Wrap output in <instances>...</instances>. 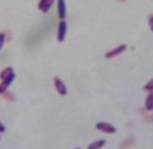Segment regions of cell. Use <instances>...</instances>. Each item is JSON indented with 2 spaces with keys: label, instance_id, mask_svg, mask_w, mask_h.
I'll return each mask as SVG.
<instances>
[{
  "label": "cell",
  "instance_id": "cell-1",
  "mask_svg": "<svg viewBox=\"0 0 153 149\" xmlns=\"http://www.w3.org/2000/svg\"><path fill=\"white\" fill-rule=\"evenodd\" d=\"M67 22L65 20H61L59 22V26H58V34H57V39L59 42H63L65 39V34H67Z\"/></svg>",
  "mask_w": 153,
  "mask_h": 149
},
{
  "label": "cell",
  "instance_id": "cell-2",
  "mask_svg": "<svg viewBox=\"0 0 153 149\" xmlns=\"http://www.w3.org/2000/svg\"><path fill=\"white\" fill-rule=\"evenodd\" d=\"M96 128L97 129L101 130V131H103V133H107V134H114L117 129H115L114 126H112L111 124H108V123H98L96 125Z\"/></svg>",
  "mask_w": 153,
  "mask_h": 149
},
{
  "label": "cell",
  "instance_id": "cell-3",
  "mask_svg": "<svg viewBox=\"0 0 153 149\" xmlns=\"http://www.w3.org/2000/svg\"><path fill=\"white\" fill-rule=\"evenodd\" d=\"M126 44H121V46H117V48H114V49H112L111 51L107 52V53H105V57H107V59H112V57H117V55H119V54H121L123 51H126Z\"/></svg>",
  "mask_w": 153,
  "mask_h": 149
},
{
  "label": "cell",
  "instance_id": "cell-4",
  "mask_svg": "<svg viewBox=\"0 0 153 149\" xmlns=\"http://www.w3.org/2000/svg\"><path fill=\"white\" fill-rule=\"evenodd\" d=\"M54 86H56V90H57L58 93H59L60 95H67L68 90L65 87V83L62 82V80H60L59 77H56V79H54Z\"/></svg>",
  "mask_w": 153,
  "mask_h": 149
},
{
  "label": "cell",
  "instance_id": "cell-5",
  "mask_svg": "<svg viewBox=\"0 0 153 149\" xmlns=\"http://www.w3.org/2000/svg\"><path fill=\"white\" fill-rule=\"evenodd\" d=\"M53 1L54 0H40L38 4V9L43 13H47L50 10V8L52 7Z\"/></svg>",
  "mask_w": 153,
  "mask_h": 149
},
{
  "label": "cell",
  "instance_id": "cell-6",
  "mask_svg": "<svg viewBox=\"0 0 153 149\" xmlns=\"http://www.w3.org/2000/svg\"><path fill=\"white\" fill-rule=\"evenodd\" d=\"M15 77H16L15 73H12V74H10V75L7 77V79H4V82L0 84V93H1V94H4V93L7 91V88L10 86V84L12 83V81L15 80Z\"/></svg>",
  "mask_w": 153,
  "mask_h": 149
},
{
  "label": "cell",
  "instance_id": "cell-7",
  "mask_svg": "<svg viewBox=\"0 0 153 149\" xmlns=\"http://www.w3.org/2000/svg\"><path fill=\"white\" fill-rule=\"evenodd\" d=\"M58 15L61 20H63L67 15V8H65V0H58Z\"/></svg>",
  "mask_w": 153,
  "mask_h": 149
},
{
  "label": "cell",
  "instance_id": "cell-8",
  "mask_svg": "<svg viewBox=\"0 0 153 149\" xmlns=\"http://www.w3.org/2000/svg\"><path fill=\"white\" fill-rule=\"evenodd\" d=\"M146 111H152L153 109V92L151 91L148 97L146 99Z\"/></svg>",
  "mask_w": 153,
  "mask_h": 149
},
{
  "label": "cell",
  "instance_id": "cell-9",
  "mask_svg": "<svg viewBox=\"0 0 153 149\" xmlns=\"http://www.w3.org/2000/svg\"><path fill=\"white\" fill-rule=\"evenodd\" d=\"M104 145H105V140H104V139H101V140H98V142H92V144L89 146L88 148L89 149H98V148H101V147H103Z\"/></svg>",
  "mask_w": 153,
  "mask_h": 149
},
{
  "label": "cell",
  "instance_id": "cell-10",
  "mask_svg": "<svg viewBox=\"0 0 153 149\" xmlns=\"http://www.w3.org/2000/svg\"><path fill=\"white\" fill-rule=\"evenodd\" d=\"M13 73V69L12 68H7V69H4L2 72L0 73V79H2V80H4V79H7L10 74H12Z\"/></svg>",
  "mask_w": 153,
  "mask_h": 149
},
{
  "label": "cell",
  "instance_id": "cell-11",
  "mask_svg": "<svg viewBox=\"0 0 153 149\" xmlns=\"http://www.w3.org/2000/svg\"><path fill=\"white\" fill-rule=\"evenodd\" d=\"M144 91H153V80H151L150 82H148L146 85H144V87H143Z\"/></svg>",
  "mask_w": 153,
  "mask_h": 149
},
{
  "label": "cell",
  "instance_id": "cell-12",
  "mask_svg": "<svg viewBox=\"0 0 153 149\" xmlns=\"http://www.w3.org/2000/svg\"><path fill=\"white\" fill-rule=\"evenodd\" d=\"M134 142L132 140V139H129V140H126V142H123V144H121L120 145V147L121 148H126V147H130V146H133Z\"/></svg>",
  "mask_w": 153,
  "mask_h": 149
},
{
  "label": "cell",
  "instance_id": "cell-13",
  "mask_svg": "<svg viewBox=\"0 0 153 149\" xmlns=\"http://www.w3.org/2000/svg\"><path fill=\"white\" fill-rule=\"evenodd\" d=\"M4 98L6 99H9V101H11V102L15 101V96L12 95L10 92H4Z\"/></svg>",
  "mask_w": 153,
  "mask_h": 149
},
{
  "label": "cell",
  "instance_id": "cell-14",
  "mask_svg": "<svg viewBox=\"0 0 153 149\" xmlns=\"http://www.w3.org/2000/svg\"><path fill=\"white\" fill-rule=\"evenodd\" d=\"M4 41H6V35L4 33H0V50L2 49V46L4 44Z\"/></svg>",
  "mask_w": 153,
  "mask_h": 149
},
{
  "label": "cell",
  "instance_id": "cell-15",
  "mask_svg": "<svg viewBox=\"0 0 153 149\" xmlns=\"http://www.w3.org/2000/svg\"><path fill=\"white\" fill-rule=\"evenodd\" d=\"M149 27L151 31H153V15H149Z\"/></svg>",
  "mask_w": 153,
  "mask_h": 149
},
{
  "label": "cell",
  "instance_id": "cell-16",
  "mask_svg": "<svg viewBox=\"0 0 153 149\" xmlns=\"http://www.w3.org/2000/svg\"><path fill=\"white\" fill-rule=\"evenodd\" d=\"M4 130H6V128H4V126L0 123V133H4Z\"/></svg>",
  "mask_w": 153,
  "mask_h": 149
},
{
  "label": "cell",
  "instance_id": "cell-17",
  "mask_svg": "<svg viewBox=\"0 0 153 149\" xmlns=\"http://www.w3.org/2000/svg\"><path fill=\"white\" fill-rule=\"evenodd\" d=\"M118 1H120V2H124L126 0H118Z\"/></svg>",
  "mask_w": 153,
  "mask_h": 149
}]
</instances>
